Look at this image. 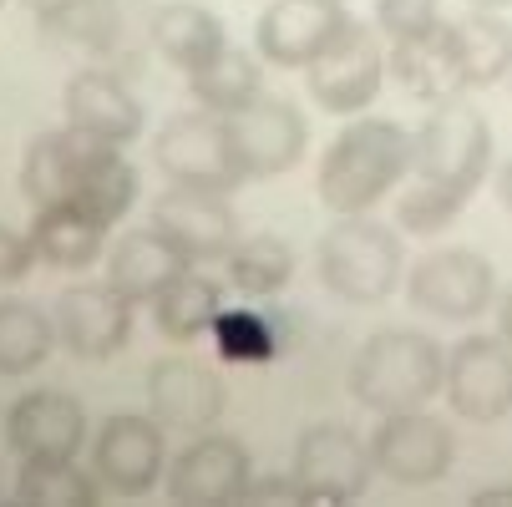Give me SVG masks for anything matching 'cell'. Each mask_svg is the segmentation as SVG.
<instances>
[{"instance_id":"6da1fadb","label":"cell","mask_w":512,"mask_h":507,"mask_svg":"<svg viewBox=\"0 0 512 507\" xmlns=\"http://www.w3.org/2000/svg\"><path fill=\"white\" fill-rule=\"evenodd\" d=\"M416 168V132L386 117L350 122L320 158V203L330 213H371Z\"/></svg>"},{"instance_id":"7a4b0ae2","label":"cell","mask_w":512,"mask_h":507,"mask_svg":"<svg viewBox=\"0 0 512 507\" xmlns=\"http://www.w3.org/2000/svg\"><path fill=\"white\" fill-rule=\"evenodd\" d=\"M447 381V350L421 330H381L350 366V396L371 411H416Z\"/></svg>"},{"instance_id":"3957f363","label":"cell","mask_w":512,"mask_h":507,"mask_svg":"<svg viewBox=\"0 0 512 507\" xmlns=\"http://www.w3.org/2000/svg\"><path fill=\"white\" fill-rule=\"evenodd\" d=\"M320 284L345 305H381L406 284V249L371 213H340L320 239Z\"/></svg>"},{"instance_id":"277c9868","label":"cell","mask_w":512,"mask_h":507,"mask_svg":"<svg viewBox=\"0 0 512 507\" xmlns=\"http://www.w3.org/2000/svg\"><path fill=\"white\" fill-rule=\"evenodd\" d=\"M153 158L178 188H203V193H234L249 183V168L239 158V142L229 117L208 107L168 117V127L153 142Z\"/></svg>"},{"instance_id":"5b68a950","label":"cell","mask_w":512,"mask_h":507,"mask_svg":"<svg viewBox=\"0 0 512 507\" xmlns=\"http://www.w3.org/2000/svg\"><path fill=\"white\" fill-rule=\"evenodd\" d=\"M416 178H431V183H447L457 193H477L482 178L492 173V127L487 117L462 102V97H447V102H431V117L416 127Z\"/></svg>"},{"instance_id":"8992f818","label":"cell","mask_w":512,"mask_h":507,"mask_svg":"<svg viewBox=\"0 0 512 507\" xmlns=\"http://www.w3.org/2000/svg\"><path fill=\"white\" fill-rule=\"evenodd\" d=\"M406 300L431 320H482L497 300V269L477 249H431L406 274Z\"/></svg>"},{"instance_id":"52a82bcc","label":"cell","mask_w":512,"mask_h":507,"mask_svg":"<svg viewBox=\"0 0 512 507\" xmlns=\"http://www.w3.org/2000/svg\"><path fill=\"white\" fill-rule=\"evenodd\" d=\"M386 82V56L371 26L350 21L310 66H305V87L315 97V107H325L330 117H355L381 97Z\"/></svg>"},{"instance_id":"ba28073f","label":"cell","mask_w":512,"mask_h":507,"mask_svg":"<svg viewBox=\"0 0 512 507\" xmlns=\"http://www.w3.org/2000/svg\"><path fill=\"white\" fill-rule=\"evenodd\" d=\"M371 457L376 472L401 482V487H431L442 482L457 462V431L452 421L431 411H386L381 426L371 431Z\"/></svg>"},{"instance_id":"9c48e42d","label":"cell","mask_w":512,"mask_h":507,"mask_svg":"<svg viewBox=\"0 0 512 507\" xmlns=\"http://www.w3.org/2000/svg\"><path fill=\"white\" fill-rule=\"evenodd\" d=\"M371 472H376V457H371V442H360L350 426H310L300 447H295V482H300V497L305 507H340V502H355L365 487H371Z\"/></svg>"},{"instance_id":"30bf717a","label":"cell","mask_w":512,"mask_h":507,"mask_svg":"<svg viewBox=\"0 0 512 507\" xmlns=\"http://www.w3.org/2000/svg\"><path fill=\"white\" fill-rule=\"evenodd\" d=\"M452 411L462 421H502L512 416V345L502 335H467L447 350V381Z\"/></svg>"},{"instance_id":"8fae6325","label":"cell","mask_w":512,"mask_h":507,"mask_svg":"<svg viewBox=\"0 0 512 507\" xmlns=\"http://www.w3.org/2000/svg\"><path fill=\"white\" fill-rule=\"evenodd\" d=\"M168 467V447H163V421L158 416H107L97 426L92 442V472L102 487H112L117 497H142L163 482Z\"/></svg>"},{"instance_id":"7c38bea8","label":"cell","mask_w":512,"mask_h":507,"mask_svg":"<svg viewBox=\"0 0 512 507\" xmlns=\"http://www.w3.org/2000/svg\"><path fill=\"white\" fill-rule=\"evenodd\" d=\"M254 482L249 467V447L234 437H218V431H198V442H188L173 467H168V497L178 507H229L244 502Z\"/></svg>"},{"instance_id":"4fadbf2b","label":"cell","mask_w":512,"mask_h":507,"mask_svg":"<svg viewBox=\"0 0 512 507\" xmlns=\"http://www.w3.org/2000/svg\"><path fill=\"white\" fill-rule=\"evenodd\" d=\"M153 229L188 259V264H224L229 249L239 244V219L224 203V193L203 188H168L153 203Z\"/></svg>"},{"instance_id":"5bb4252c","label":"cell","mask_w":512,"mask_h":507,"mask_svg":"<svg viewBox=\"0 0 512 507\" xmlns=\"http://www.w3.org/2000/svg\"><path fill=\"white\" fill-rule=\"evenodd\" d=\"M56 340L82 360H112L132 340V300L117 284H71L56 295Z\"/></svg>"},{"instance_id":"9a60e30c","label":"cell","mask_w":512,"mask_h":507,"mask_svg":"<svg viewBox=\"0 0 512 507\" xmlns=\"http://www.w3.org/2000/svg\"><path fill=\"white\" fill-rule=\"evenodd\" d=\"M345 26L350 11L340 0H269L254 26V51L269 66H310Z\"/></svg>"},{"instance_id":"2e32d148","label":"cell","mask_w":512,"mask_h":507,"mask_svg":"<svg viewBox=\"0 0 512 507\" xmlns=\"http://www.w3.org/2000/svg\"><path fill=\"white\" fill-rule=\"evenodd\" d=\"M229 127H234V142H239V158H244L249 178H279L310 148V122L300 117L295 102H284V97L249 102L244 112L229 117Z\"/></svg>"},{"instance_id":"e0dca14e","label":"cell","mask_w":512,"mask_h":507,"mask_svg":"<svg viewBox=\"0 0 512 507\" xmlns=\"http://www.w3.org/2000/svg\"><path fill=\"white\" fill-rule=\"evenodd\" d=\"M148 406L163 426H178V431H208L229 406V391H224V376L203 360H188V355H168L148 371Z\"/></svg>"},{"instance_id":"ac0fdd59","label":"cell","mask_w":512,"mask_h":507,"mask_svg":"<svg viewBox=\"0 0 512 507\" xmlns=\"http://www.w3.org/2000/svg\"><path fill=\"white\" fill-rule=\"evenodd\" d=\"M6 442L16 457H77L87 447V411L66 391H26L6 411Z\"/></svg>"},{"instance_id":"d6986e66","label":"cell","mask_w":512,"mask_h":507,"mask_svg":"<svg viewBox=\"0 0 512 507\" xmlns=\"http://www.w3.org/2000/svg\"><path fill=\"white\" fill-rule=\"evenodd\" d=\"M61 107H66L71 127L92 132L97 142H112V148H127V142L142 132V102L102 66L77 71L61 92Z\"/></svg>"},{"instance_id":"ffe728a7","label":"cell","mask_w":512,"mask_h":507,"mask_svg":"<svg viewBox=\"0 0 512 507\" xmlns=\"http://www.w3.org/2000/svg\"><path fill=\"white\" fill-rule=\"evenodd\" d=\"M107 148V142H97L92 132L82 127H56V132H41L31 137V148L21 158V193L41 208V203H61L77 193V178L87 173V163Z\"/></svg>"},{"instance_id":"44dd1931","label":"cell","mask_w":512,"mask_h":507,"mask_svg":"<svg viewBox=\"0 0 512 507\" xmlns=\"http://www.w3.org/2000/svg\"><path fill=\"white\" fill-rule=\"evenodd\" d=\"M193 264L158 234V229H127L107 254V284H117L132 305H153L163 289L188 274Z\"/></svg>"},{"instance_id":"7402d4cb","label":"cell","mask_w":512,"mask_h":507,"mask_svg":"<svg viewBox=\"0 0 512 507\" xmlns=\"http://www.w3.org/2000/svg\"><path fill=\"white\" fill-rule=\"evenodd\" d=\"M31 244H36V259L51 264V269H92L107 249V224H97L82 203H41L36 219H31Z\"/></svg>"},{"instance_id":"603a6c76","label":"cell","mask_w":512,"mask_h":507,"mask_svg":"<svg viewBox=\"0 0 512 507\" xmlns=\"http://www.w3.org/2000/svg\"><path fill=\"white\" fill-rule=\"evenodd\" d=\"M447 36L462 92H482L512 77V26L502 21V11H467L462 21H447Z\"/></svg>"},{"instance_id":"cb8c5ba5","label":"cell","mask_w":512,"mask_h":507,"mask_svg":"<svg viewBox=\"0 0 512 507\" xmlns=\"http://www.w3.org/2000/svg\"><path fill=\"white\" fill-rule=\"evenodd\" d=\"M386 71L396 77V87H401L406 97H421V102H447V97H457V92H462V82H457V61H452L447 21L436 26L431 36L391 41Z\"/></svg>"},{"instance_id":"d4e9b609","label":"cell","mask_w":512,"mask_h":507,"mask_svg":"<svg viewBox=\"0 0 512 507\" xmlns=\"http://www.w3.org/2000/svg\"><path fill=\"white\" fill-rule=\"evenodd\" d=\"M153 46L178 71H198L229 46V36H224V21L208 6H198V0H173V6H163L153 16Z\"/></svg>"},{"instance_id":"484cf974","label":"cell","mask_w":512,"mask_h":507,"mask_svg":"<svg viewBox=\"0 0 512 507\" xmlns=\"http://www.w3.org/2000/svg\"><path fill=\"white\" fill-rule=\"evenodd\" d=\"M259 61L264 56H249L239 46H224L208 66L188 71V92L198 97V107H208L218 117H234V112H244L249 102L264 97V66Z\"/></svg>"},{"instance_id":"4316f807","label":"cell","mask_w":512,"mask_h":507,"mask_svg":"<svg viewBox=\"0 0 512 507\" xmlns=\"http://www.w3.org/2000/svg\"><path fill=\"white\" fill-rule=\"evenodd\" d=\"M218 310H224V289H218L213 279H203V274H193V269L178 274L163 295L153 300L158 335L173 340V345H188V340L208 335L213 320H218Z\"/></svg>"},{"instance_id":"83f0119b","label":"cell","mask_w":512,"mask_h":507,"mask_svg":"<svg viewBox=\"0 0 512 507\" xmlns=\"http://www.w3.org/2000/svg\"><path fill=\"white\" fill-rule=\"evenodd\" d=\"M16 497L26 507H92L97 502V472L87 477L77 467V457H21Z\"/></svg>"},{"instance_id":"f1b7e54d","label":"cell","mask_w":512,"mask_h":507,"mask_svg":"<svg viewBox=\"0 0 512 507\" xmlns=\"http://www.w3.org/2000/svg\"><path fill=\"white\" fill-rule=\"evenodd\" d=\"M71 203H82L97 224H122L127 208L137 203V168L122 158V148H107L87 163V173L77 178V193H71Z\"/></svg>"},{"instance_id":"f546056e","label":"cell","mask_w":512,"mask_h":507,"mask_svg":"<svg viewBox=\"0 0 512 507\" xmlns=\"http://www.w3.org/2000/svg\"><path fill=\"white\" fill-rule=\"evenodd\" d=\"M56 345V320L31 300H0V376H31Z\"/></svg>"},{"instance_id":"4dcf8cb0","label":"cell","mask_w":512,"mask_h":507,"mask_svg":"<svg viewBox=\"0 0 512 507\" xmlns=\"http://www.w3.org/2000/svg\"><path fill=\"white\" fill-rule=\"evenodd\" d=\"M224 269H229V284L239 289V295L269 300L289 284V274H295V254H289V244L274 239V234H254V239H239L229 249Z\"/></svg>"},{"instance_id":"1f68e13d","label":"cell","mask_w":512,"mask_h":507,"mask_svg":"<svg viewBox=\"0 0 512 507\" xmlns=\"http://www.w3.org/2000/svg\"><path fill=\"white\" fill-rule=\"evenodd\" d=\"M284 315H254V310H218V320H213V345H218V355L224 360H234V366H269V360L279 355V335H284V325H279Z\"/></svg>"},{"instance_id":"d6a6232c","label":"cell","mask_w":512,"mask_h":507,"mask_svg":"<svg viewBox=\"0 0 512 507\" xmlns=\"http://www.w3.org/2000/svg\"><path fill=\"white\" fill-rule=\"evenodd\" d=\"M462 208H467V193L431 183V178H411L396 198V224L416 239H431V234L452 229V219H462Z\"/></svg>"},{"instance_id":"836d02e7","label":"cell","mask_w":512,"mask_h":507,"mask_svg":"<svg viewBox=\"0 0 512 507\" xmlns=\"http://www.w3.org/2000/svg\"><path fill=\"white\" fill-rule=\"evenodd\" d=\"M442 26V0H376V31L391 41H416Z\"/></svg>"},{"instance_id":"e575fe53","label":"cell","mask_w":512,"mask_h":507,"mask_svg":"<svg viewBox=\"0 0 512 507\" xmlns=\"http://www.w3.org/2000/svg\"><path fill=\"white\" fill-rule=\"evenodd\" d=\"M31 264H41L31 234H16V229L0 224V284H21L31 274Z\"/></svg>"},{"instance_id":"d590c367","label":"cell","mask_w":512,"mask_h":507,"mask_svg":"<svg viewBox=\"0 0 512 507\" xmlns=\"http://www.w3.org/2000/svg\"><path fill=\"white\" fill-rule=\"evenodd\" d=\"M244 502H254V507H300L305 497H300L295 472H289V477H259V482H249Z\"/></svg>"},{"instance_id":"8d00e7d4","label":"cell","mask_w":512,"mask_h":507,"mask_svg":"<svg viewBox=\"0 0 512 507\" xmlns=\"http://www.w3.org/2000/svg\"><path fill=\"white\" fill-rule=\"evenodd\" d=\"M21 6H26L41 26H56V21H66L71 11H82L87 0H21Z\"/></svg>"},{"instance_id":"74e56055","label":"cell","mask_w":512,"mask_h":507,"mask_svg":"<svg viewBox=\"0 0 512 507\" xmlns=\"http://www.w3.org/2000/svg\"><path fill=\"white\" fill-rule=\"evenodd\" d=\"M472 507H512V482H497V487L472 492Z\"/></svg>"},{"instance_id":"f35d334b","label":"cell","mask_w":512,"mask_h":507,"mask_svg":"<svg viewBox=\"0 0 512 507\" xmlns=\"http://www.w3.org/2000/svg\"><path fill=\"white\" fill-rule=\"evenodd\" d=\"M497 335L512 345V284H507V295L497 300Z\"/></svg>"},{"instance_id":"ab89813d","label":"cell","mask_w":512,"mask_h":507,"mask_svg":"<svg viewBox=\"0 0 512 507\" xmlns=\"http://www.w3.org/2000/svg\"><path fill=\"white\" fill-rule=\"evenodd\" d=\"M497 198H502V208L512 213V158H502V168H497Z\"/></svg>"},{"instance_id":"60d3db41","label":"cell","mask_w":512,"mask_h":507,"mask_svg":"<svg viewBox=\"0 0 512 507\" xmlns=\"http://www.w3.org/2000/svg\"><path fill=\"white\" fill-rule=\"evenodd\" d=\"M472 11H512V0H467Z\"/></svg>"},{"instance_id":"b9f144b4","label":"cell","mask_w":512,"mask_h":507,"mask_svg":"<svg viewBox=\"0 0 512 507\" xmlns=\"http://www.w3.org/2000/svg\"><path fill=\"white\" fill-rule=\"evenodd\" d=\"M507 82H512V77H507Z\"/></svg>"}]
</instances>
